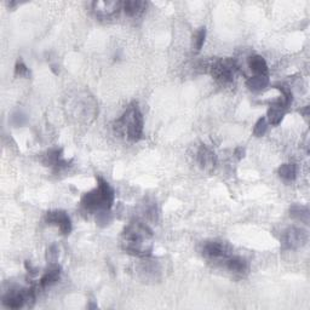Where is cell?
Wrapping results in <instances>:
<instances>
[{"label": "cell", "mask_w": 310, "mask_h": 310, "mask_svg": "<svg viewBox=\"0 0 310 310\" xmlns=\"http://www.w3.org/2000/svg\"><path fill=\"white\" fill-rule=\"evenodd\" d=\"M122 247L130 255L142 258L149 257L153 251L152 230L140 221H132L123 232Z\"/></svg>", "instance_id": "cell-1"}, {"label": "cell", "mask_w": 310, "mask_h": 310, "mask_svg": "<svg viewBox=\"0 0 310 310\" xmlns=\"http://www.w3.org/2000/svg\"><path fill=\"white\" fill-rule=\"evenodd\" d=\"M96 189L85 193L81 197V205L88 211H109L114 203L115 191L106 179L97 178Z\"/></svg>", "instance_id": "cell-2"}, {"label": "cell", "mask_w": 310, "mask_h": 310, "mask_svg": "<svg viewBox=\"0 0 310 310\" xmlns=\"http://www.w3.org/2000/svg\"><path fill=\"white\" fill-rule=\"evenodd\" d=\"M143 115L136 103L130 105L117 122V129L131 142L140 141L143 136Z\"/></svg>", "instance_id": "cell-3"}, {"label": "cell", "mask_w": 310, "mask_h": 310, "mask_svg": "<svg viewBox=\"0 0 310 310\" xmlns=\"http://www.w3.org/2000/svg\"><path fill=\"white\" fill-rule=\"evenodd\" d=\"M236 70H238V66L232 58L217 60L210 66V74L221 85L230 84L234 80Z\"/></svg>", "instance_id": "cell-4"}, {"label": "cell", "mask_w": 310, "mask_h": 310, "mask_svg": "<svg viewBox=\"0 0 310 310\" xmlns=\"http://www.w3.org/2000/svg\"><path fill=\"white\" fill-rule=\"evenodd\" d=\"M308 232L300 227H290L283 232L281 238L282 247L285 250H297L308 243Z\"/></svg>", "instance_id": "cell-5"}, {"label": "cell", "mask_w": 310, "mask_h": 310, "mask_svg": "<svg viewBox=\"0 0 310 310\" xmlns=\"http://www.w3.org/2000/svg\"><path fill=\"white\" fill-rule=\"evenodd\" d=\"M123 9V3L117 0H98L92 3V10L97 17L111 19L119 14Z\"/></svg>", "instance_id": "cell-6"}, {"label": "cell", "mask_w": 310, "mask_h": 310, "mask_svg": "<svg viewBox=\"0 0 310 310\" xmlns=\"http://www.w3.org/2000/svg\"><path fill=\"white\" fill-rule=\"evenodd\" d=\"M202 253L206 258L212 261H226L230 256V247L222 241H209L203 245Z\"/></svg>", "instance_id": "cell-7"}, {"label": "cell", "mask_w": 310, "mask_h": 310, "mask_svg": "<svg viewBox=\"0 0 310 310\" xmlns=\"http://www.w3.org/2000/svg\"><path fill=\"white\" fill-rule=\"evenodd\" d=\"M45 221L47 224H54L58 227L61 233L63 235L70 234L72 232V222L70 218L67 215V212L61 211V210H56V211H49L45 216Z\"/></svg>", "instance_id": "cell-8"}, {"label": "cell", "mask_w": 310, "mask_h": 310, "mask_svg": "<svg viewBox=\"0 0 310 310\" xmlns=\"http://www.w3.org/2000/svg\"><path fill=\"white\" fill-rule=\"evenodd\" d=\"M197 164L203 171H208V172L214 171L217 165V156L214 150L206 146L200 147L197 150Z\"/></svg>", "instance_id": "cell-9"}, {"label": "cell", "mask_w": 310, "mask_h": 310, "mask_svg": "<svg viewBox=\"0 0 310 310\" xmlns=\"http://www.w3.org/2000/svg\"><path fill=\"white\" fill-rule=\"evenodd\" d=\"M44 164L46 166H51L55 167V169H61V167H64L68 165V161L63 160L62 158V149L54 148L50 149L49 152L46 153V155L44 156Z\"/></svg>", "instance_id": "cell-10"}, {"label": "cell", "mask_w": 310, "mask_h": 310, "mask_svg": "<svg viewBox=\"0 0 310 310\" xmlns=\"http://www.w3.org/2000/svg\"><path fill=\"white\" fill-rule=\"evenodd\" d=\"M123 9L130 17H138L146 11L147 3L142 0H126L123 3Z\"/></svg>", "instance_id": "cell-11"}, {"label": "cell", "mask_w": 310, "mask_h": 310, "mask_svg": "<svg viewBox=\"0 0 310 310\" xmlns=\"http://www.w3.org/2000/svg\"><path fill=\"white\" fill-rule=\"evenodd\" d=\"M25 297L22 291H13L9 292L3 297V304L9 309H20L25 304Z\"/></svg>", "instance_id": "cell-12"}, {"label": "cell", "mask_w": 310, "mask_h": 310, "mask_svg": "<svg viewBox=\"0 0 310 310\" xmlns=\"http://www.w3.org/2000/svg\"><path fill=\"white\" fill-rule=\"evenodd\" d=\"M249 67L256 75H268L267 61L262 56H251L249 58Z\"/></svg>", "instance_id": "cell-13"}, {"label": "cell", "mask_w": 310, "mask_h": 310, "mask_svg": "<svg viewBox=\"0 0 310 310\" xmlns=\"http://www.w3.org/2000/svg\"><path fill=\"white\" fill-rule=\"evenodd\" d=\"M224 262L226 267L233 273L243 274L247 270V262L239 256H229Z\"/></svg>", "instance_id": "cell-14"}, {"label": "cell", "mask_w": 310, "mask_h": 310, "mask_svg": "<svg viewBox=\"0 0 310 310\" xmlns=\"http://www.w3.org/2000/svg\"><path fill=\"white\" fill-rule=\"evenodd\" d=\"M61 276V268L58 265H54V267L50 268L49 270L41 276L40 279V286L41 287H47V286L54 285L60 280Z\"/></svg>", "instance_id": "cell-15"}, {"label": "cell", "mask_w": 310, "mask_h": 310, "mask_svg": "<svg viewBox=\"0 0 310 310\" xmlns=\"http://www.w3.org/2000/svg\"><path fill=\"white\" fill-rule=\"evenodd\" d=\"M267 117H268V122H269V124H271V125H274V126H277L280 123L282 122L283 117H285V108H282L281 106L275 105V103H274V105L268 109Z\"/></svg>", "instance_id": "cell-16"}, {"label": "cell", "mask_w": 310, "mask_h": 310, "mask_svg": "<svg viewBox=\"0 0 310 310\" xmlns=\"http://www.w3.org/2000/svg\"><path fill=\"white\" fill-rule=\"evenodd\" d=\"M247 87L252 91H261L269 85V78L268 75H253L247 79Z\"/></svg>", "instance_id": "cell-17"}, {"label": "cell", "mask_w": 310, "mask_h": 310, "mask_svg": "<svg viewBox=\"0 0 310 310\" xmlns=\"http://www.w3.org/2000/svg\"><path fill=\"white\" fill-rule=\"evenodd\" d=\"M277 173L285 181H293L297 176V167L296 165L292 162H287V164H282L277 170Z\"/></svg>", "instance_id": "cell-18"}, {"label": "cell", "mask_w": 310, "mask_h": 310, "mask_svg": "<svg viewBox=\"0 0 310 310\" xmlns=\"http://www.w3.org/2000/svg\"><path fill=\"white\" fill-rule=\"evenodd\" d=\"M290 216L294 220L309 224V210L305 206L294 205L290 209Z\"/></svg>", "instance_id": "cell-19"}, {"label": "cell", "mask_w": 310, "mask_h": 310, "mask_svg": "<svg viewBox=\"0 0 310 310\" xmlns=\"http://www.w3.org/2000/svg\"><path fill=\"white\" fill-rule=\"evenodd\" d=\"M206 39V28L201 27L196 31V33L193 35V40H191V47H193V51L199 52L203 46Z\"/></svg>", "instance_id": "cell-20"}, {"label": "cell", "mask_w": 310, "mask_h": 310, "mask_svg": "<svg viewBox=\"0 0 310 310\" xmlns=\"http://www.w3.org/2000/svg\"><path fill=\"white\" fill-rule=\"evenodd\" d=\"M267 129H268L267 119H265L264 117L259 118V119L257 120L255 128H253V135H255L256 137H262V136H264L265 132H267Z\"/></svg>", "instance_id": "cell-21"}, {"label": "cell", "mask_w": 310, "mask_h": 310, "mask_svg": "<svg viewBox=\"0 0 310 310\" xmlns=\"http://www.w3.org/2000/svg\"><path fill=\"white\" fill-rule=\"evenodd\" d=\"M143 212L147 220L153 221V222H155L156 218H158V210H156V205L154 202L146 203V206H144L143 209Z\"/></svg>", "instance_id": "cell-22"}, {"label": "cell", "mask_w": 310, "mask_h": 310, "mask_svg": "<svg viewBox=\"0 0 310 310\" xmlns=\"http://www.w3.org/2000/svg\"><path fill=\"white\" fill-rule=\"evenodd\" d=\"M15 75L16 76H23V78H28L31 75L28 67L23 63L22 61H19L15 66Z\"/></svg>", "instance_id": "cell-23"}, {"label": "cell", "mask_w": 310, "mask_h": 310, "mask_svg": "<svg viewBox=\"0 0 310 310\" xmlns=\"http://www.w3.org/2000/svg\"><path fill=\"white\" fill-rule=\"evenodd\" d=\"M57 257H58L57 247L51 246L49 250H47V255H46L47 261H50V262H52V263H55L56 259H57Z\"/></svg>", "instance_id": "cell-24"}, {"label": "cell", "mask_w": 310, "mask_h": 310, "mask_svg": "<svg viewBox=\"0 0 310 310\" xmlns=\"http://www.w3.org/2000/svg\"><path fill=\"white\" fill-rule=\"evenodd\" d=\"M234 154L236 155V158H238V159H243L244 155H245V149L243 148V147H238V148L235 149Z\"/></svg>", "instance_id": "cell-25"}, {"label": "cell", "mask_w": 310, "mask_h": 310, "mask_svg": "<svg viewBox=\"0 0 310 310\" xmlns=\"http://www.w3.org/2000/svg\"><path fill=\"white\" fill-rule=\"evenodd\" d=\"M25 265H26V269H27L29 273H32V274H35L37 273V269H35V268H33L32 267V264H31V262H26L25 263Z\"/></svg>", "instance_id": "cell-26"}]
</instances>
